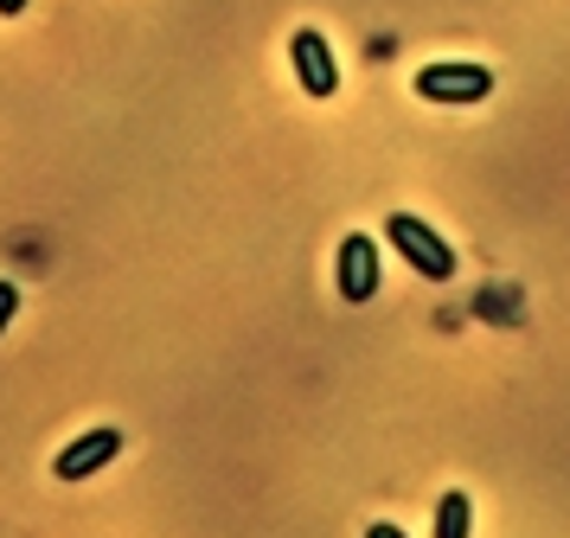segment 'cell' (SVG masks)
<instances>
[{
	"label": "cell",
	"instance_id": "obj_1",
	"mask_svg": "<svg viewBox=\"0 0 570 538\" xmlns=\"http://www.w3.org/2000/svg\"><path fill=\"white\" fill-rule=\"evenodd\" d=\"M385 237H391V251L404 256V263H411L423 282H449V276H455V251H449V244H442V237L423 225L416 212H391V218H385Z\"/></svg>",
	"mask_w": 570,
	"mask_h": 538
},
{
	"label": "cell",
	"instance_id": "obj_2",
	"mask_svg": "<svg viewBox=\"0 0 570 538\" xmlns=\"http://www.w3.org/2000/svg\"><path fill=\"white\" fill-rule=\"evenodd\" d=\"M411 90L423 102H488L493 71L488 65H423V71L411 77Z\"/></svg>",
	"mask_w": 570,
	"mask_h": 538
},
{
	"label": "cell",
	"instance_id": "obj_3",
	"mask_svg": "<svg viewBox=\"0 0 570 538\" xmlns=\"http://www.w3.org/2000/svg\"><path fill=\"white\" fill-rule=\"evenodd\" d=\"M334 282H340V302H372L379 295V237L365 231H346L340 237V256H334Z\"/></svg>",
	"mask_w": 570,
	"mask_h": 538
},
{
	"label": "cell",
	"instance_id": "obj_4",
	"mask_svg": "<svg viewBox=\"0 0 570 538\" xmlns=\"http://www.w3.org/2000/svg\"><path fill=\"white\" fill-rule=\"evenodd\" d=\"M288 58H295V77H302V90L308 97H334L340 90V65H334V46L302 26V32H288Z\"/></svg>",
	"mask_w": 570,
	"mask_h": 538
},
{
	"label": "cell",
	"instance_id": "obj_5",
	"mask_svg": "<svg viewBox=\"0 0 570 538\" xmlns=\"http://www.w3.org/2000/svg\"><path fill=\"white\" fill-rule=\"evenodd\" d=\"M122 456V430H83L78 442H65L52 461L58 481H90L97 468H109V461Z\"/></svg>",
	"mask_w": 570,
	"mask_h": 538
},
{
	"label": "cell",
	"instance_id": "obj_6",
	"mask_svg": "<svg viewBox=\"0 0 570 538\" xmlns=\"http://www.w3.org/2000/svg\"><path fill=\"white\" fill-rule=\"evenodd\" d=\"M468 532H474V500L462 487H449L436 500V538H468Z\"/></svg>",
	"mask_w": 570,
	"mask_h": 538
},
{
	"label": "cell",
	"instance_id": "obj_7",
	"mask_svg": "<svg viewBox=\"0 0 570 538\" xmlns=\"http://www.w3.org/2000/svg\"><path fill=\"white\" fill-rule=\"evenodd\" d=\"M13 314H20V288H13V282H0V333H7Z\"/></svg>",
	"mask_w": 570,
	"mask_h": 538
},
{
	"label": "cell",
	"instance_id": "obj_8",
	"mask_svg": "<svg viewBox=\"0 0 570 538\" xmlns=\"http://www.w3.org/2000/svg\"><path fill=\"white\" fill-rule=\"evenodd\" d=\"M27 13V0H0V20H20Z\"/></svg>",
	"mask_w": 570,
	"mask_h": 538
},
{
	"label": "cell",
	"instance_id": "obj_9",
	"mask_svg": "<svg viewBox=\"0 0 570 538\" xmlns=\"http://www.w3.org/2000/svg\"><path fill=\"white\" fill-rule=\"evenodd\" d=\"M365 538H404V532H397V526H385V519H379V526H365Z\"/></svg>",
	"mask_w": 570,
	"mask_h": 538
}]
</instances>
